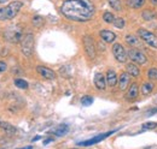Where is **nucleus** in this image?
I'll return each instance as SVG.
<instances>
[{"label": "nucleus", "mask_w": 157, "mask_h": 149, "mask_svg": "<svg viewBox=\"0 0 157 149\" xmlns=\"http://www.w3.org/2000/svg\"><path fill=\"white\" fill-rule=\"evenodd\" d=\"M145 2L146 0H127L128 7H132V9H141Z\"/></svg>", "instance_id": "412c9836"}, {"label": "nucleus", "mask_w": 157, "mask_h": 149, "mask_svg": "<svg viewBox=\"0 0 157 149\" xmlns=\"http://www.w3.org/2000/svg\"><path fill=\"white\" fill-rule=\"evenodd\" d=\"M113 54L115 56V59L117 60L118 63H126L127 59H128V54L124 49V47L121 45V43H115L113 46Z\"/></svg>", "instance_id": "1a4fd4ad"}, {"label": "nucleus", "mask_w": 157, "mask_h": 149, "mask_svg": "<svg viewBox=\"0 0 157 149\" xmlns=\"http://www.w3.org/2000/svg\"><path fill=\"white\" fill-rule=\"evenodd\" d=\"M138 36L140 37L146 45H149L154 48H157V36L154 33H151L146 29H139L138 30Z\"/></svg>", "instance_id": "423d86ee"}, {"label": "nucleus", "mask_w": 157, "mask_h": 149, "mask_svg": "<svg viewBox=\"0 0 157 149\" xmlns=\"http://www.w3.org/2000/svg\"><path fill=\"white\" fill-rule=\"evenodd\" d=\"M94 85L98 90H105L106 88V77L103 74H94Z\"/></svg>", "instance_id": "4468645a"}, {"label": "nucleus", "mask_w": 157, "mask_h": 149, "mask_svg": "<svg viewBox=\"0 0 157 149\" xmlns=\"http://www.w3.org/2000/svg\"><path fill=\"white\" fill-rule=\"evenodd\" d=\"M52 141H53V138H47V140L44 141V144H47V143H50V142H52Z\"/></svg>", "instance_id": "473e14b6"}, {"label": "nucleus", "mask_w": 157, "mask_h": 149, "mask_svg": "<svg viewBox=\"0 0 157 149\" xmlns=\"http://www.w3.org/2000/svg\"><path fill=\"white\" fill-rule=\"evenodd\" d=\"M96 7L91 0H64L60 13L73 22H87L94 16Z\"/></svg>", "instance_id": "f257e3e1"}, {"label": "nucleus", "mask_w": 157, "mask_h": 149, "mask_svg": "<svg viewBox=\"0 0 157 149\" xmlns=\"http://www.w3.org/2000/svg\"><path fill=\"white\" fill-rule=\"evenodd\" d=\"M155 113H157V108H155V110H151V111H149L147 113H146V115H152V114H155Z\"/></svg>", "instance_id": "2f4dec72"}, {"label": "nucleus", "mask_w": 157, "mask_h": 149, "mask_svg": "<svg viewBox=\"0 0 157 149\" xmlns=\"http://www.w3.org/2000/svg\"><path fill=\"white\" fill-rule=\"evenodd\" d=\"M40 138H41L40 136H36V137H34V138H33V142H35V141H39Z\"/></svg>", "instance_id": "f704fd0d"}, {"label": "nucleus", "mask_w": 157, "mask_h": 149, "mask_svg": "<svg viewBox=\"0 0 157 149\" xmlns=\"http://www.w3.org/2000/svg\"><path fill=\"white\" fill-rule=\"evenodd\" d=\"M157 128V123L155 122H147V123H145V124H143L141 125V130H154V129H156Z\"/></svg>", "instance_id": "bb28decb"}, {"label": "nucleus", "mask_w": 157, "mask_h": 149, "mask_svg": "<svg viewBox=\"0 0 157 149\" xmlns=\"http://www.w3.org/2000/svg\"><path fill=\"white\" fill-rule=\"evenodd\" d=\"M15 85L20 89H27L28 88V83L22 78H16L15 79Z\"/></svg>", "instance_id": "393cba45"}, {"label": "nucleus", "mask_w": 157, "mask_h": 149, "mask_svg": "<svg viewBox=\"0 0 157 149\" xmlns=\"http://www.w3.org/2000/svg\"><path fill=\"white\" fill-rule=\"evenodd\" d=\"M128 59L132 60V63H136L138 65H144L146 61H147V58L146 56L141 52V49H138V48H129L128 52Z\"/></svg>", "instance_id": "39448f33"}, {"label": "nucleus", "mask_w": 157, "mask_h": 149, "mask_svg": "<svg viewBox=\"0 0 157 149\" xmlns=\"http://www.w3.org/2000/svg\"><path fill=\"white\" fill-rule=\"evenodd\" d=\"M147 77H149L150 79L157 81V69H155V67L150 69V70L147 71Z\"/></svg>", "instance_id": "c756f323"}, {"label": "nucleus", "mask_w": 157, "mask_h": 149, "mask_svg": "<svg viewBox=\"0 0 157 149\" xmlns=\"http://www.w3.org/2000/svg\"><path fill=\"white\" fill-rule=\"evenodd\" d=\"M6 70H7V65H6V63H4V61L0 60V74H1V72H5Z\"/></svg>", "instance_id": "7c9ffc66"}, {"label": "nucleus", "mask_w": 157, "mask_h": 149, "mask_svg": "<svg viewBox=\"0 0 157 149\" xmlns=\"http://www.w3.org/2000/svg\"><path fill=\"white\" fill-rule=\"evenodd\" d=\"M154 88H155V85H154L151 82H146V83H144V84L141 85L140 92H141V94H143V95H149V94L152 93Z\"/></svg>", "instance_id": "aec40b11"}, {"label": "nucleus", "mask_w": 157, "mask_h": 149, "mask_svg": "<svg viewBox=\"0 0 157 149\" xmlns=\"http://www.w3.org/2000/svg\"><path fill=\"white\" fill-rule=\"evenodd\" d=\"M20 149H33L32 146H28V147H24V148H20Z\"/></svg>", "instance_id": "c9c22d12"}, {"label": "nucleus", "mask_w": 157, "mask_h": 149, "mask_svg": "<svg viewBox=\"0 0 157 149\" xmlns=\"http://www.w3.org/2000/svg\"><path fill=\"white\" fill-rule=\"evenodd\" d=\"M4 37L6 38V41L11 42V43H20L23 40V30L21 28V25H11L9 28H6Z\"/></svg>", "instance_id": "7ed1b4c3"}, {"label": "nucleus", "mask_w": 157, "mask_h": 149, "mask_svg": "<svg viewBox=\"0 0 157 149\" xmlns=\"http://www.w3.org/2000/svg\"><path fill=\"white\" fill-rule=\"evenodd\" d=\"M126 70H127L126 72H128L131 74V77H139V74H140V70L138 67V64H136V63L127 64L126 65Z\"/></svg>", "instance_id": "f3484780"}, {"label": "nucleus", "mask_w": 157, "mask_h": 149, "mask_svg": "<svg viewBox=\"0 0 157 149\" xmlns=\"http://www.w3.org/2000/svg\"><path fill=\"white\" fill-rule=\"evenodd\" d=\"M69 132V126L67 124H60L59 126H57L55 130H53V133L58 137H62V136H65L67 133Z\"/></svg>", "instance_id": "6ab92c4d"}, {"label": "nucleus", "mask_w": 157, "mask_h": 149, "mask_svg": "<svg viewBox=\"0 0 157 149\" xmlns=\"http://www.w3.org/2000/svg\"><path fill=\"white\" fill-rule=\"evenodd\" d=\"M21 49H22V53L25 56H30L33 54V51H34V35L32 33H28L25 34L22 42H21Z\"/></svg>", "instance_id": "20e7f679"}, {"label": "nucleus", "mask_w": 157, "mask_h": 149, "mask_svg": "<svg viewBox=\"0 0 157 149\" xmlns=\"http://www.w3.org/2000/svg\"><path fill=\"white\" fill-rule=\"evenodd\" d=\"M6 1H9V0H0V4H4V2H6Z\"/></svg>", "instance_id": "e433bc0d"}, {"label": "nucleus", "mask_w": 157, "mask_h": 149, "mask_svg": "<svg viewBox=\"0 0 157 149\" xmlns=\"http://www.w3.org/2000/svg\"><path fill=\"white\" fill-rule=\"evenodd\" d=\"M73 149H76V148H73Z\"/></svg>", "instance_id": "4c0bfd02"}, {"label": "nucleus", "mask_w": 157, "mask_h": 149, "mask_svg": "<svg viewBox=\"0 0 157 149\" xmlns=\"http://www.w3.org/2000/svg\"><path fill=\"white\" fill-rule=\"evenodd\" d=\"M114 132H116V130L113 131H108V132H104V133H99L97 136L90 138V140H85V141H81L78 142V146H81V147H90V146H93V144H97L99 142H101L103 140H105L106 137H109L110 135H113Z\"/></svg>", "instance_id": "6e6552de"}, {"label": "nucleus", "mask_w": 157, "mask_h": 149, "mask_svg": "<svg viewBox=\"0 0 157 149\" xmlns=\"http://www.w3.org/2000/svg\"><path fill=\"white\" fill-rule=\"evenodd\" d=\"M126 42L132 48H143V42L144 41L140 37L136 36V35H127L126 36Z\"/></svg>", "instance_id": "f8f14e48"}, {"label": "nucleus", "mask_w": 157, "mask_h": 149, "mask_svg": "<svg viewBox=\"0 0 157 149\" xmlns=\"http://www.w3.org/2000/svg\"><path fill=\"white\" fill-rule=\"evenodd\" d=\"M81 104H82V106H91L93 104V97L90 95H85L81 99Z\"/></svg>", "instance_id": "cd10ccee"}, {"label": "nucleus", "mask_w": 157, "mask_h": 149, "mask_svg": "<svg viewBox=\"0 0 157 149\" xmlns=\"http://www.w3.org/2000/svg\"><path fill=\"white\" fill-rule=\"evenodd\" d=\"M129 82H131V74L128 72H122L118 76V88L120 90H126L129 87Z\"/></svg>", "instance_id": "9b49d317"}, {"label": "nucleus", "mask_w": 157, "mask_h": 149, "mask_svg": "<svg viewBox=\"0 0 157 149\" xmlns=\"http://www.w3.org/2000/svg\"><path fill=\"white\" fill-rule=\"evenodd\" d=\"M103 19H104V22H105V23L111 24V23H114V20H115V16H114L111 12H104V15H103Z\"/></svg>", "instance_id": "a878e982"}, {"label": "nucleus", "mask_w": 157, "mask_h": 149, "mask_svg": "<svg viewBox=\"0 0 157 149\" xmlns=\"http://www.w3.org/2000/svg\"><path fill=\"white\" fill-rule=\"evenodd\" d=\"M99 35L101 37V40H103L104 42H106V43H113V42L116 40L115 33H113V31H110V30H101V31L99 33Z\"/></svg>", "instance_id": "dca6fc26"}, {"label": "nucleus", "mask_w": 157, "mask_h": 149, "mask_svg": "<svg viewBox=\"0 0 157 149\" xmlns=\"http://www.w3.org/2000/svg\"><path fill=\"white\" fill-rule=\"evenodd\" d=\"M82 42H83L85 52H86L87 56H88L90 59L93 60V59L96 58L97 52H96V43H94V41H93L92 36H90V35H85L83 38H82Z\"/></svg>", "instance_id": "0eeeda50"}, {"label": "nucleus", "mask_w": 157, "mask_h": 149, "mask_svg": "<svg viewBox=\"0 0 157 149\" xmlns=\"http://www.w3.org/2000/svg\"><path fill=\"white\" fill-rule=\"evenodd\" d=\"M150 2H151L152 5H155V6H157V0H150Z\"/></svg>", "instance_id": "72a5a7b5"}, {"label": "nucleus", "mask_w": 157, "mask_h": 149, "mask_svg": "<svg viewBox=\"0 0 157 149\" xmlns=\"http://www.w3.org/2000/svg\"><path fill=\"white\" fill-rule=\"evenodd\" d=\"M0 129L1 130H4L7 135H13V133H16V128L13 126V125H11L10 123H7V122H2V120H0Z\"/></svg>", "instance_id": "a211bd4d"}, {"label": "nucleus", "mask_w": 157, "mask_h": 149, "mask_svg": "<svg viewBox=\"0 0 157 149\" xmlns=\"http://www.w3.org/2000/svg\"><path fill=\"white\" fill-rule=\"evenodd\" d=\"M110 7H113V10L115 11H121L122 10V4H121V0H108Z\"/></svg>", "instance_id": "5701e85b"}, {"label": "nucleus", "mask_w": 157, "mask_h": 149, "mask_svg": "<svg viewBox=\"0 0 157 149\" xmlns=\"http://www.w3.org/2000/svg\"><path fill=\"white\" fill-rule=\"evenodd\" d=\"M113 24H114L116 28H118V29H122V28L124 27L126 22H124V19L122 18V17H118V18H115V20H114Z\"/></svg>", "instance_id": "c85d7f7f"}, {"label": "nucleus", "mask_w": 157, "mask_h": 149, "mask_svg": "<svg viewBox=\"0 0 157 149\" xmlns=\"http://www.w3.org/2000/svg\"><path fill=\"white\" fill-rule=\"evenodd\" d=\"M32 23H33V25L35 28H41L44 25V23H45V19L42 18L41 16H34L33 19H32Z\"/></svg>", "instance_id": "b1692460"}, {"label": "nucleus", "mask_w": 157, "mask_h": 149, "mask_svg": "<svg viewBox=\"0 0 157 149\" xmlns=\"http://www.w3.org/2000/svg\"><path fill=\"white\" fill-rule=\"evenodd\" d=\"M139 95V87H138L137 83H132L128 89H127V93H126V99L128 101H133L136 100Z\"/></svg>", "instance_id": "ddd939ff"}, {"label": "nucleus", "mask_w": 157, "mask_h": 149, "mask_svg": "<svg viewBox=\"0 0 157 149\" xmlns=\"http://www.w3.org/2000/svg\"><path fill=\"white\" fill-rule=\"evenodd\" d=\"M141 16H143V18L145 19V20H152V19L156 18L157 15L155 11H152V10H150V9H146V10L143 11Z\"/></svg>", "instance_id": "4be33fe9"}, {"label": "nucleus", "mask_w": 157, "mask_h": 149, "mask_svg": "<svg viewBox=\"0 0 157 149\" xmlns=\"http://www.w3.org/2000/svg\"><path fill=\"white\" fill-rule=\"evenodd\" d=\"M36 71H38V74H39L42 78H45V79H55V78H56V72L52 71L51 69L46 67V66H42V65L36 66Z\"/></svg>", "instance_id": "9d476101"}, {"label": "nucleus", "mask_w": 157, "mask_h": 149, "mask_svg": "<svg viewBox=\"0 0 157 149\" xmlns=\"http://www.w3.org/2000/svg\"><path fill=\"white\" fill-rule=\"evenodd\" d=\"M106 84L109 85V87H115L116 84H117L118 82V77L116 72L114 71V70H108V72H106Z\"/></svg>", "instance_id": "2eb2a0df"}, {"label": "nucleus", "mask_w": 157, "mask_h": 149, "mask_svg": "<svg viewBox=\"0 0 157 149\" xmlns=\"http://www.w3.org/2000/svg\"><path fill=\"white\" fill-rule=\"evenodd\" d=\"M22 7H23V2L20 0H15V1L10 2L9 5L1 7L0 9V20L13 19L18 15V12L21 11Z\"/></svg>", "instance_id": "f03ea898"}]
</instances>
